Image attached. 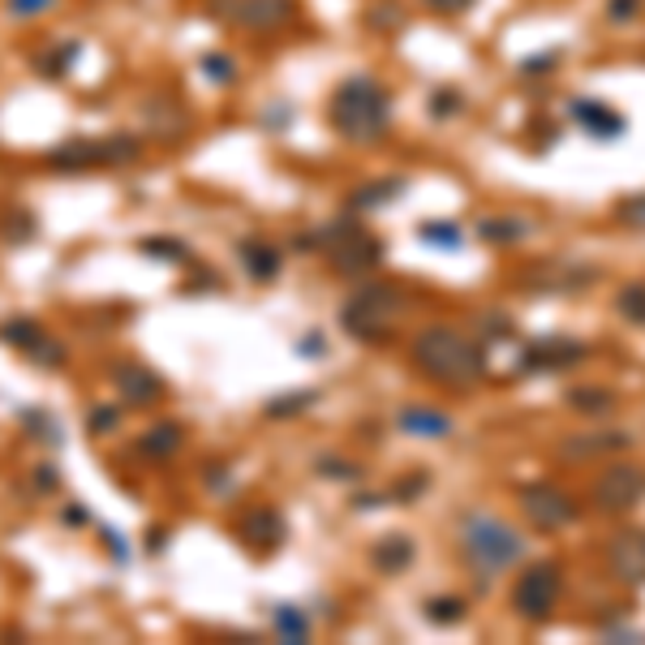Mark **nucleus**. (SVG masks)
I'll use <instances>...</instances> for the list:
<instances>
[{
  "label": "nucleus",
  "instance_id": "obj_1",
  "mask_svg": "<svg viewBox=\"0 0 645 645\" xmlns=\"http://www.w3.org/2000/svg\"><path fill=\"white\" fill-rule=\"evenodd\" d=\"M414 362L434 388L469 392L486 375V349L456 327H427L414 340Z\"/></svg>",
  "mask_w": 645,
  "mask_h": 645
},
{
  "label": "nucleus",
  "instance_id": "obj_2",
  "mask_svg": "<svg viewBox=\"0 0 645 645\" xmlns=\"http://www.w3.org/2000/svg\"><path fill=\"white\" fill-rule=\"evenodd\" d=\"M327 116H331V129L344 142L370 147L392 129V91L370 74H353V78H344L336 87Z\"/></svg>",
  "mask_w": 645,
  "mask_h": 645
},
{
  "label": "nucleus",
  "instance_id": "obj_3",
  "mask_svg": "<svg viewBox=\"0 0 645 645\" xmlns=\"http://www.w3.org/2000/svg\"><path fill=\"white\" fill-rule=\"evenodd\" d=\"M460 559L473 572L478 590L486 594L495 585V577H504L508 568H517L526 559V538L517 534V526H508L504 517L469 513L465 526H460Z\"/></svg>",
  "mask_w": 645,
  "mask_h": 645
},
{
  "label": "nucleus",
  "instance_id": "obj_4",
  "mask_svg": "<svg viewBox=\"0 0 645 645\" xmlns=\"http://www.w3.org/2000/svg\"><path fill=\"white\" fill-rule=\"evenodd\" d=\"M405 306H409V298L396 284H366L349 298V306L340 311V322L357 340H383L392 331V322L405 315Z\"/></svg>",
  "mask_w": 645,
  "mask_h": 645
},
{
  "label": "nucleus",
  "instance_id": "obj_5",
  "mask_svg": "<svg viewBox=\"0 0 645 645\" xmlns=\"http://www.w3.org/2000/svg\"><path fill=\"white\" fill-rule=\"evenodd\" d=\"M590 504L603 517H629L645 504V465L642 460H620L611 456L607 469L590 486Z\"/></svg>",
  "mask_w": 645,
  "mask_h": 645
},
{
  "label": "nucleus",
  "instance_id": "obj_6",
  "mask_svg": "<svg viewBox=\"0 0 645 645\" xmlns=\"http://www.w3.org/2000/svg\"><path fill=\"white\" fill-rule=\"evenodd\" d=\"M559 598H564V568H559L555 559L530 564V568L517 577V585H513V611H517L526 624H534V629L551 624Z\"/></svg>",
  "mask_w": 645,
  "mask_h": 645
},
{
  "label": "nucleus",
  "instance_id": "obj_7",
  "mask_svg": "<svg viewBox=\"0 0 645 645\" xmlns=\"http://www.w3.org/2000/svg\"><path fill=\"white\" fill-rule=\"evenodd\" d=\"M517 499H521V513H526V521L534 526L538 534H559L581 517L577 495H568L555 482H526L517 491Z\"/></svg>",
  "mask_w": 645,
  "mask_h": 645
},
{
  "label": "nucleus",
  "instance_id": "obj_8",
  "mask_svg": "<svg viewBox=\"0 0 645 645\" xmlns=\"http://www.w3.org/2000/svg\"><path fill=\"white\" fill-rule=\"evenodd\" d=\"M306 245H331V267L340 276H362L383 258V241H375L357 224H336V228H327L322 237L306 241Z\"/></svg>",
  "mask_w": 645,
  "mask_h": 645
},
{
  "label": "nucleus",
  "instance_id": "obj_9",
  "mask_svg": "<svg viewBox=\"0 0 645 645\" xmlns=\"http://www.w3.org/2000/svg\"><path fill=\"white\" fill-rule=\"evenodd\" d=\"M603 568L616 585L645 590V530L642 526H620L603 542Z\"/></svg>",
  "mask_w": 645,
  "mask_h": 645
},
{
  "label": "nucleus",
  "instance_id": "obj_10",
  "mask_svg": "<svg viewBox=\"0 0 645 645\" xmlns=\"http://www.w3.org/2000/svg\"><path fill=\"white\" fill-rule=\"evenodd\" d=\"M598 276L603 271L594 263H564V258H555V263H534L521 276V284L530 293H538V298H572V293L598 284Z\"/></svg>",
  "mask_w": 645,
  "mask_h": 645
},
{
  "label": "nucleus",
  "instance_id": "obj_11",
  "mask_svg": "<svg viewBox=\"0 0 645 645\" xmlns=\"http://www.w3.org/2000/svg\"><path fill=\"white\" fill-rule=\"evenodd\" d=\"M590 357V344L585 340H572V336H538L521 349V370L526 375H559V370H572Z\"/></svg>",
  "mask_w": 645,
  "mask_h": 645
},
{
  "label": "nucleus",
  "instance_id": "obj_12",
  "mask_svg": "<svg viewBox=\"0 0 645 645\" xmlns=\"http://www.w3.org/2000/svg\"><path fill=\"white\" fill-rule=\"evenodd\" d=\"M629 447H633L629 430H581V434H564L555 443V456L564 465H594V460H611Z\"/></svg>",
  "mask_w": 645,
  "mask_h": 645
},
{
  "label": "nucleus",
  "instance_id": "obj_13",
  "mask_svg": "<svg viewBox=\"0 0 645 645\" xmlns=\"http://www.w3.org/2000/svg\"><path fill=\"white\" fill-rule=\"evenodd\" d=\"M138 155V142L134 138H112V142H69L61 151L48 155V168H100V164H125Z\"/></svg>",
  "mask_w": 645,
  "mask_h": 645
},
{
  "label": "nucleus",
  "instance_id": "obj_14",
  "mask_svg": "<svg viewBox=\"0 0 645 645\" xmlns=\"http://www.w3.org/2000/svg\"><path fill=\"white\" fill-rule=\"evenodd\" d=\"M568 116H572V125H577L581 134H590L594 142H616V138L629 134V116L616 112L611 104H603V100H594V96L568 100Z\"/></svg>",
  "mask_w": 645,
  "mask_h": 645
},
{
  "label": "nucleus",
  "instance_id": "obj_15",
  "mask_svg": "<svg viewBox=\"0 0 645 645\" xmlns=\"http://www.w3.org/2000/svg\"><path fill=\"white\" fill-rule=\"evenodd\" d=\"M298 17V0H237L228 22L241 30H276Z\"/></svg>",
  "mask_w": 645,
  "mask_h": 645
},
{
  "label": "nucleus",
  "instance_id": "obj_16",
  "mask_svg": "<svg viewBox=\"0 0 645 645\" xmlns=\"http://www.w3.org/2000/svg\"><path fill=\"white\" fill-rule=\"evenodd\" d=\"M564 405L581 418H611L620 409V392L607 383H577L564 392Z\"/></svg>",
  "mask_w": 645,
  "mask_h": 645
},
{
  "label": "nucleus",
  "instance_id": "obj_17",
  "mask_svg": "<svg viewBox=\"0 0 645 645\" xmlns=\"http://www.w3.org/2000/svg\"><path fill=\"white\" fill-rule=\"evenodd\" d=\"M478 237L486 241V245H517V241H526L530 237V224L521 219V215H486L482 224H478Z\"/></svg>",
  "mask_w": 645,
  "mask_h": 645
},
{
  "label": "nucleus",
  "instance_id": "obj_18",
  "mask_svg": "<svg viewBox=\"0 0 645 645\" xmlns=\"http://www.w3.org/2000/svg\"><path fill=\"white\" fill-rule=\"evenodd\" d=\"M401 430L418 434V439H443V434H452V418L439 409H427V405H414L401 414Z\"/></svg>",
  "mask_w": 645,
  "mask_h": 645
},
{
  "label": "nucleus",
  "instance_id": "obj_19",
  "mask_svg": "<svg viewBox=\"0 0 645 645\" xmlns=\"http://www.w3.org/2000/svg\"><path fill=\"white\" fill-rule=\"evenodd\" d=\"M375 564H379V572H388V577L405 572V568L414 564V542H409L405 534L379 538V546H375Z\"/></svg>",
  "mask_w": 645,
  "mask_h": 645
},
{
  "label": "nucleus",
  "instance_id": "obj_20",
  "mask_svg": "<svg viewBox=\"0 0 645 645\" xmlns=\"http://www.w3.org/2000/svg\"><path fill=\"white\" fill-rule=\"evenodd\" d=\"M280 538H284V521L271 508L245 517V542H258L263 551H271V546H280Z\"/></svg>",
  "mask_w": 645,
  "mask_h": 645
},
{
  "label": "nucleus",
  "instance_id": "obj_21",
  "mask_svg": "<svg viewBox=\"0 0 645 645\" xmlns=\"http://www.w3.org/2000/svg\"><path fill=\"white\" fill-rule=\"evenodd\" d=\"M616 315L633 327H645V280H629L616 293Z\"/></svg>",
  "mask_w": 645,
  "mask_h": 645
},
{
  "label": "nucleus",
  "instance_id": "obj_22",
  "mask_svg": "<svg viewBox=\"0 0 645 645\" xmlns=\"http://www.w3.org/2000/svg\"><path fill=\"white\" fill-rule=\"evenodd\" d=\"M245 267H250V276L254 280H271V276H280V254L271 250V245H263V241H245Z\"/></svg>",
  "mask_w": 645,
  "mask_h": 645
},
{
  "label": "nucleus",
  "instance_id": "obj_23",
  "mask_svg": "<svg viewBox=\"0 0 645 645\" xmlns=\"http://www.w3.org/2000/svg\"><path fill=\"white\" fill-rule=\"evenodd\" d=\"M401 190H405V181H401V177H392V181H375V186H362V190L353 194V207H357V212H366V207H383V203H392Z\"/></svg>",
  "mask_w": 645,
  "mask_h": 645
},
{
  "label": "nucleus",
  "instance_id": "obj_24",
  "mask_svg": "<svg viewBox=\"0 0 645 645\" xmlns=\"http://www.w3.org/2000/svg\"><path fill=\"white\" fill-rule=\"evenodd\" d=\"M611 215H616L629 232H645V190H637V194H624V199L611 207Z\"/></svg>",
  "mask_w": 645,
  "mask_h": 645
},
{
  "label": "nucleus",
  "instance_id": "obj_25",
  "mask_svg": "<svg viewBox=\"0 0 645 645\" xmlns=\"http://www.w3.org/2000/svg\"><path fill=\"white\" fill-rule=\"evenodd\" d=\"M422 241L427 245H434V250H460V228L447 219H430V224H422Z\"/></svg>",
  "mask_w": 645,
  "mask_h": 645
},
{
  "label": "nucleus",
  "instance_id": "obj_26",
  "mask_svg": "<svg viewBox=\"0 0 645 645\" xmlns=\"http://www.w3.org/2000/svg\"><path fill=\"white\" fill-rule=\"evenodd\" d=\"M276 629H280L284 642H302L311 633V616H302L298 607H280L276 611Z\"/></svg>",
  "mask_w": 645,
  "mask_h": 645
},
{
  "label": "nucleus",
  "instance_id": "obj_27",
  "mask_svg": "<svg viewBox=\"0 0 645 645\" xmlns=\"http://www.w3.org/2000/svg\"><path fill=\"white\" fill-rule=\"evenodd\" d=\"M427 620L430 624H460L465 620V598H430L427 603Z\"/></svg>",
  "mask_w": 645,
  "mask_h": 645
},
{
  "label": "nucleus",
  "instance_id": "obj_28",
  "mask_svg": "<svg viewBox=\"0 0 645 645\" xmlns=\"http://www.w3.org/2000/svg\"><path fill=\"white\" fill-rule=\"evenodd\" d=\"M465 108V96L456 91V87H439L434 96H430V116H456Z\"/></svg>",
  "mask_w": 645,
  "mask_h": 645
},
{
  "label": "nucleus",
  "instance_id": "obj_29",
  "mask_svg": "<svg viewBox=\"0 0 645 645\" xmlns=\"http://www.w3.org/2000/svg\"><path fill=\"white\" fill-rule=\"evenodd\" d=\"M559 56H564L559 48H551V52H534V56H526V61H521V74H526V78L555 74V69H559Z\"/></svg>",
  "mask_w": 645,
  "mask_h": 645
},
{
  "label": "nucleus",
  "instance_id": "obj_30",
  "mask_svg": "<svg viewBox=\"0 0 645 645\" xmlns=\"http://www.w3.org/2000/svg\"><path fill=\"white\" fill-rule=\"evenodd\" d=\"M642 17V0H607V22L616 26H629Z\"/></svg>",
  "mask_w": 645,
  "mask_h": 645
},
{
  "label": "nucleus",
  "instance_id": "obj_31",
  "mask_svg": "<svg viewBox=\"0 0 645 645\" xmlns=\"http://www.w3.org/2000/svg\"><path fill=\"white\" fill-rule=\"evenodd\" d=\"M427 486H430V478H427V473H418V478H405V482H401V486H396L392 495H396L401 504H414V499H418V495H422Z\"/></svg>",
  "mask_w": 645,
  "mask_h": 645
},
{
  "label": "nucleus",
  "instance_id": "obj_32",
  "mask_svg": "<svg viewBox=\"0 0 645 645\" xmlns=\"http://www.w3.org/2000/svg\"><path fill=\"white\" fill-rule=\"evenodd\" d=\"M203 74L215 78V83H224V78H232V61L224 52H212V56H203Z\"/></svg>",
  "mask_w": 645,
  "mask_h": 645
},
{
  "label": "nucleus",
  "instance_id": "obj_33",
  "mask_svg": "<svg viewBox=\"0 0 645 645\" xmlns=\"http://www.w3.org/2000/svg\"><path fill=\"white\" fill-rule=\"evenodd\" d=\"M427 9H434V13H443V17H460V13H469L478 0H422Z\"/></svg>",
  "mask_w": 645,
  "mask_h": 645
},
{
  "label": "nucleus",
  "instance_id": "obj_34",
  "mask_svg": "<svg viewBox=\"0 0 645 645\" xmlns=\"http://www.w3.org/2000/svg\"><path fill=\"white\" fill-rule=\"evenodd\" d=\"M56 0H9V9L17 13V17H39V13H48Z\"/></svg>",
  "mask_w": 645,
  "mask_h": 645
}]
</instances>
